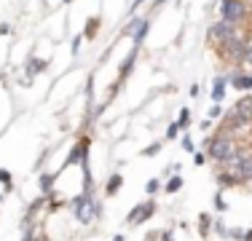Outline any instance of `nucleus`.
<instances>
[{"label": "nucleus", "instance_id": "13", "mask_svg": "<svg viewBox=\"0 0 252 241\" xmlns=\"http://www.w3.org/2000/svg\"><path fill=\"white\" fill-rule=\"evenodd\" d=\"M225 86H228V78H223V75H218L212 81V102L215 105H220V102H223V96H225Z\"/></svg>", "mask_w": 252, "mask_h": 241}, {"label": "nucleus", "instance_id": "27", "mask_svg": "<svg viewBox=\"0 0 252 241\" xmlns=\"http://www.w3.org/2000/svg\"><path fill=\"white\" fill-rule=\"evenodd\" d=\"M207 116H209V120H218L220 116H223V110H220V105H212V107H209V113H207Z\"/></svg>", "mask_w": 252, "mask_h": 241}, {"label": "nucleus", "instance_id": "35", "mask_svg": "<svg viewBox=\"0 0 252 241\" xmlns=\"http://www.w3.org/2000/svg\"><path fill=\"white\" fill-rule=\"evenodd\" d=\"M242 241H252V231H244V236H242Z\"/></svg>", "mask_w": 252, "mask_h": 241}, {"label": "nucleus", "instance_id": "4", "mask_svg": "<svg viewBox=\"0 0 252 241\" xmlns=\"http://www.w3.org/2000/svg\"><path fill=\"white\" fill-rule=\"evenodd\" d=\"M220 19H225V22L236 24V27H242V24L250 19L247 0H228V3H220Z\"/></svg>", "mask_w": 252, "mask_h": 241}, {"label": "nucleus", "instance_id": "38", "mask_svg": "<svg viewBox=\"0 0 252 241\" xmlns=\"http://www.w3.org/2000/svg\"><path fill=\"white\" fill-rule=\"evenodd\" d=\"M64 3H67V5H70V3H75V0H64Z\"/></svg>", "mask_w": 252, "mask_h": 241}, {"label": "nucleus", "instance_id": "26", "mask_svg": "<svg viewBox=\"0 0 252 241\" xmlns=\"http://www.w3.org/2000/svg\"><path fill=\"white\" fill-rule=\"evenodd\" d=\"M158 153H161V142H153V145H148V148L142 150L145 158H153V155H158Z\"/></svg>", "mask_w": 252, "mask_h": 241}, {"label": "nucleus", "instance_id": "17", "mask_svg": "<svg viewBox=\"0 0 252 241\" xmlns=\"http://www.w3.org/2000/svg\"><path fill=\"white\" fill-rule=\"evenodd\" d=\"M148 30H151V19L148 16H142V22L137 24V30H134V35H131V40H134V46H140L142 40L148 38Z\"/></svg>", "mask_w": 252, "mask_h": 241}, {"label": "nucleus", "instance_id": "19", "mask_svg": "<svg viewBox=\"0 0 252 241\" xmlns=\"http://www.w3.org/2000/svg\"><path fill=\"white\" fill-rule=\"evenodd\" d=\"M99 32V16H92V19L86 22V27H83V38L86 40H94Z\"/></svg>", "mask_w": 252, "mask_h": 241}, {"label": "nucleus", "instance_id": "33", "mask_svg": "<svg viewBox=\"0 0 252 241\" xmlns=\"http://www.w3.org/2000/svg\"><path fill=\"white\" fill-rule=\"evenodd\" d=\"M81 40H83V35H78V38L73 40V54H78V48H81Z\"/></svg>", "mask_w": 252, "mask_h": 241}, {"label": "nucleus", "instance_id": "25", "mask_svg": "<svg viewBox=\"0 0 252 241\" xmlns=\"http://www.w3.org/2000/svg\"><path fill=\"white\" fill-rule=\"evenodd\" d=\"M180 145H183V150H185V153H196V142L190 140V134L180 137Z\"/></svg>", "mask_w": 252, "mask_h": 241}, {"label": "nucleus", "instance_id": "21", "mask_svg": "<svg viewBox=\"0 0 252 241\" xmlns=\"http://www.w3.org/2000/svg\"><path fill=\"white\" fill-rule=\"evenodd\" d=\"M175 123L180 126V131H185L190 126V110H188V107H183V110H180V118L175 120Z\"/></svg>", "mask_w": 252, "mask_h": 241}, {"label": "nucleus", "instance_id": "16", "mask_svg": "<svg viewBox=\"0 0 252 241\" xmlns=\"http://www.w3.org/2000/svg\"><path fill=\"white\" fill-rule=\"evenodd\" d=\"M212 214H209V212H201L199 214V236L204 239V241H207L209 239V233H212Z\"/></svg>", "mask_w": 252, "mask_h": 241}, {"label": "nucleus", "instance_id": "2", "mask_svg": "<svg viewBox=\"0 0 252 241\" xmlns=\"http://www.w3.org/2000/svg\"><path fill=\"white\" fill-rule=\"evenodd\" d=\"M70 207H73L75 212V220L81 222V225H92L94 220L99 217V201L94 196H86V193H81V196H75L73 201H70Z\"/></svg>", "mask_w": 252, "mask_h": 241}, {"label": "nucleus", "instance_id": "15", "mask_svg": "<svg viewBox=\"0 0 252 241\" xmlns=\"http://www.w3.org/2000/svg\"><path fill=\"white\" fill-rule=\"evenodd\" d=\"M183 188H185V180L180 177V174H172V177L164 182V188H161V190H164L166 196H175V193H180Z\"/></svg>", "mask_w": 252, "mask_h": 241}, {"label": "nucleus", "instance_id": "22", "mask_svg": "<svg viewBox=\"0 0 252 241\" xmlns=\"http://www.w3.org/2000/svg\"><path fill=\"white\" fill-rule=\"evenodd\" d=\"M239 67H242L244 72H252V43L247 46V51H244L242 62H239Z\"/></svg>", "mask_w": 252, "mask_h": 241}, {"label": "nucleus", "instance_id": "24", "mask_svg": "<svg viewBox=\"0 0 252 241\" xmlns=\"http://www.w3.org/2000/svg\"><path fill=\"white\" fill-rule=\"evenodd\" d=\"M215 209H218L220 214L228 212V201L223 198V190H220V188H218V193H215Z\"/></svg>", "mask_w": 252, "mask_h": 241}, {"label": "nucleus", "instance_id": "5", "mask_svg": "<svg viewBox=\"0 0 252 241\" xmlns=\"http://www.w3.org/2000/svg\"><path fill=\"white\" fill-rule=\"evenodd\" d=\"M233 35H239L236 24H231V22H225V19H218V22L209 24V30H207V43L215 46V48H220L225 40H231Z\"/></svg>", "mask_w": 252, "mask_h": 241}, {"label": "nucleus", "instance_id": "31", "mask_svg": "<svg viewBox=\"0 0 252 241\" xmlns=\"http://www.w3.org/2000/svg\"><path fill=\"white\" fill-rule=\"evenodd\" d=\"M158 239H161V241H175V233H172V231H161Z\"/></svg>", "mask_w": 252, "mask_h": 241}, {"label": "nucleus", "instance_id": "28", "mask_svg": "<svg viewBox=\"0 0 252 241\" xmlns=\"http://www.w3.org/2000/svg\"><path fill=\"white\" fill-rule=\"evenodd\" d=\"M177 134H180V126L169 123V129H166V140H177Z\"/></svg>", "mask_w": 252, "mask_h": 241}, {"label": "nucleus", "instance_id": "32", "mask_svg": "<svg viewBox=\"0 0 252 241\" xmlns=\"http://www.w3.org/2000/svg\"><path fill=\"white\" fill-rule=\"evenodd\" d=\"M142 3H148V0H134V3H131V8H129V14H137V11L142 8Z\"/></svg>", "mask_w": 252, "mask_h": 241}, {"label": "nucleus", "instance_id": "36", "mask_svg": "<svg viewBox=\"0 0 252 241\" xmlns=\"http://www.w3.org/2000/svg\"><path fill=\"white\" fill-rule=\"evenodd\" d=\"M164 3H169V0H156L153 5H156V8H161V5H164Z\"/></svg>", "mask_w": 252, "mask_h": 241}, {"label": "nucleus", "instance_id": "30", "mask_svg": "<svg viewBox=\"0 0 252 241\" xmlns=\"http://www.w3.org/2000/svg\"><path fill=\"white\" fill-rule=\"evenodd\" d=\"M22 241H38V236H35V231H32V228H27V231H25V236H22Z\"/></svg>", "mask_w": 252, "mask_h": 241}, {"label": "nucleus", "instance_id": "1", "mask_svg": "<svg viewBox=\"0 0 252 241\" xmlns=\"http://www.w3.org/2000/svg\"><path fill=\"white\" fill-rule=\"evenodd\" d=\"M242 148H244V145H239L236 137L220 134V131H215L212 137H207V140H204V153H207V161H212L215 166L231 164V161L239 155V150H242Z\"/></svg>", "mask_w": 252, "mask_h": 241}, {"label": "nucleus", "instance_id": "8", "mask_svg": "<svg viewBox=\"0 0 252 241\" xmlns=\"http://www.w3.org/2000/svg\"><path fill=\"white\" fill-rule=\"evenodd\" d=\"M137 57H140V46H134L129 51V57L121 62V67H118V78H116V86H113V91H118V86L126 81V78L131 75V70H134V62H137Z\"/></svg>", "mask_w": 252, "mask_h": 241}, {"label": "nucleus", "instance_id": "37", "mask_svg": "<svg viewBox=\"0 0 252 241\" xmlns=\"http://www.w3.org/2000/svg\"><path fill=\"white\" fill-rule=\"evenodd\" d=\"M3 201H5V196H0V207H3Z\"/></svg>", "mask_w": 252, "mask_h": 241}, {"label": "nucleus", "instance_id": "39", "mask_svg": "<svg viewBox=\"0 0 252 241\" xmlns=\"http://www.w3.org/2000/svg\"><path fill=\"white\" fill-rule=\"evenodd\" d=\"M220 3H228V0H220Z\"/></svg>", "mask_w": 252, "mask_h": 241}, {"label": "nucleus", "instance_id": "20", "mask_svg": "<svg viewBox=\"0 0 252 241\" xmlns=\"http://www.w3.org/2000/svg\"><path fill=\"white\" fill-rule=\"evenodd\" d=\"M0 185H3V190L5 193H14V174L8 172V169H0Z\"/></svg>", "mask_w": 252, "mask_h": 241}, {"label": "nucleus", "instance_id": "34", "mask_svg": "<svg viewBox=\"0 0 252 241\" xmlns=\"http://www.w3.org/2000/svg\"><path fill=\"white\" fill-rule=\"evenodd\" d=\"M0 35H11V24H0Z\"/></svg>", "mask_w": 252, "mask_h": 241}, {"label": "nucleus", "instance_id": "6", "mask_svg": "<svg viewBox=\"0 0 252 241\" xmlns=\"http://www.w3.org/2000/svg\"><path fill=\"white\" fill-rule=\"evenodd\" d=\"M89 145H92V140H89L86 134L83 137H78V142L73 145V150H70V155H67V161L62 164V169L59 172H64V169H70V166H81V169H86L89 166Z\"/></svg>", "mask_w": 252, "mask_h": 241}, {"label": "nucleus", "instance_id": "23", "mask_svg": "<svg viewBox=\"0 0 252 241\" xmlns=\"http://www.w3.org/2000/svg\"><path fill=\"white\" fill-rule=\"evenodd\" d=\"M161 188H164V185H161V180H148V182H145V193H148V198H153Z\"/></svg>", "mask_w": 252, "mask_h": 241}, {"label": "nucleus", "instance_id": "11", "mask_svg": "<svg viewBox=\"0 0 252 241\" xmlns=\"http://www.w3.org/2000/svg\"><path fill=\"white\" fill-rule=\"evenodd\" d=\"M124 188V174L121 172H116V174H110V177L105 180V188H102V193H105L107 198H113V196H118V190Z\"/></svg>", "mask_w": 252, "mask_h": 241}, {"label": "nucleus", "instance_id": "29", "mask_svg": "<svg viewBox=\"0 0 252 241\" xmlns=\"http://www.w3.org/2000/svg\"><path fill=\"white\" fill-rule=\"evenodd\" d=\"M193 164L204 166V164H207V153H193Z\"/></svg>", "mask_w": 252, "mask_h": 241}, {"label": "nucleus", "instance_id": "18", "mask_svg": "<svg viewBox=\"0 0 252 241\" xmlns=\"http://www.w3.org/2000/svg\"><path fill=\"white\" fill-rule=\"evenodd\" d=\"M54 180H57V174H40V177H38V188H40L43 196L54 193Z\"/></svg>", "mask_w": 252, "mask_h": 241}, {"label": "nucleus", "instance_id": "12", "mask_svg": "<svg viewBox=\"0 0 252 241\" xmlns=\"http://www.w3.org/2000/svg\"><path fill=\"white\" fill-rule=\"evenodd\" d=\"M233 110H236L244 120H250V123H252V94H242V96H239L236 105H233Z\"/></svg>", "mask_w": 252, "mask_h": 241}, {"label": "nucleus", "instance_id": "7", "mask_svg": "<svg viewBox=\"0 0 252 241\" xmlns=\"http://www.w3.org/2000/svg\"><path fill=\"white\" fill-rule=\"evenodd\" d=\"M156 209H158V204L153 201V198H148V201H140L134 204V207L129 209V214H126V222H129L131 228L142 225V222H148L151 217L156 214Z\"/></svg>", "mask_w": 252, "mask_h": 241}, {"label": "nucleus", "instance_id": "9", "mask_svg": "<svg viewBox=\"0 0 252 241\" xmlns=\"http://www.w3.org/2000/svg\"><path fill=\"white\" fill-rule=\"evenodd\" d=\"M228 86H233L242 94H250L252 91V72H233V75H228Z\"/></svg>", "mask_w": 252, "mask_h": 241}, {"label": "nucleus", "instance_id": "14", "mask_svg": "<svg viewBox=\"0 0 252 241\" xmlns=\"http://www.w3.org/2000/svg\"><path fill=\"white\" fill-rule=\"evenodd\" d=\"M46 67H49V62L46 59H38V57H30V62H27V67H25V72H27V78H35V75H40Z\"/></svg>", "mask_w": 252, "mask_h": 241}, {"label": "nucleus", "instance_id": "10", "mask_svg": "<svg viewBox=\"0 0 252 241\" xmlns=\"http://www.w3.org/2000/svg\"><path fill=\"white\" fill-rule=\"evenodd\" d=\"M215 182H218L220 190H225V188H242V185H239V180L233 177L225 166H218V172H215Z\"/></svg>", "mask_w": 252, "mask_h": 241}, {"label": "nucleus", "instance_id": "3", "mask_svg": "<svg viewBox=\"0 0 252 241\" xmlns=\"http://www.w3.org/2000/svg\"><path fill=\"white\" fill-rule=\"evenodd\" d=\"M247 46H250V40L239 32V35H233L231 40H225L220 48H215V51H218V57H220V62H223V64H233V67H239V62H242Z\"/></svg>", "mask_w": 252, "mask_h": 241}]
</instances>
